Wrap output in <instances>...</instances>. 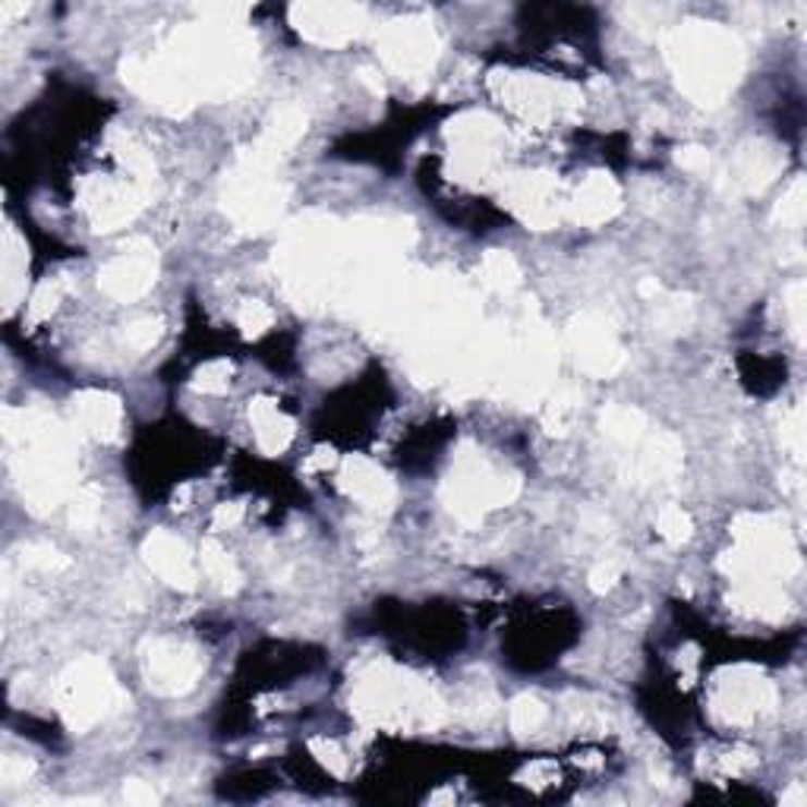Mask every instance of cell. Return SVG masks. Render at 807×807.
<instances>
[{
	"label": "cell",
	"instance_id": "cell-1",
	"mask_svg": "<svg viewBox=\"0 0 807 807\" xmlns=\"http://www.w3.org/2000/svg\"><path fill=\"white\" fill-rule=\"evenodd\" d=\"M665 58L678 89L697 105H722L742 76V45L717 23H685L665 35Z\"/></svg>",
	"mask_w": 807,
	"mask_h": 807
},
{
	"label": "cell",
	"instance_id": "cell-2",
	"mask_svg": "<svg viewBox=\"0 0 807 807\" xmlns=\"http://www.w3.org/2000/svg\"><path fill=\"white\" fill-rule=\"evenodd\" d=\"M271 164L274 161L262 158L256 149H246L240 155L237 171L224 180V189H221L224 211L243 231H269L281 218L284 186L271 180Z\"/></svg>",
	"mask_w": 807,
	"mask_h": 807
},
{
	"label": "cell",
	"instance_id": "cell-3",
	"mask_svg": "<svg viewBox=\"0 0 807 807\" xmlns=\"http://www.w3.org/2000/svg\"><path fill=\"white\" fill-rule=\"evenodd\" d=\"M58 704L66 729L86 732L95 722L108 719L114 710L126 704L123 690L114 682L111 669L101 659L86 657L73 662L58 685Z\"/></svg>",
	"mask_w": 807,
	"mask_h": 807
},
{
	"label": "cell",
	"instance_id": "cell-4",
	"mask_svg": "<svg viewBox=\"0 0 807 807\" xmlns=\"http://www.w3.org/2000/svg\"><path fill=\"white\" fill-rule=\"evenodd\" d=\"M514 496H517V479L499 474L479 451L470 449L454 457L449 479L442 486L445 505L464 524H477L482 511L505 505Z\"/></svg>",
	"mask_w": 807,
	"mask_h": 807
},
{
	"label": "cell",
	"instance_id": "cell-5",
	"mask_svg": "<svg viewBox=\"0 0 807 807\" xmlns=\"http://www.w3.org/2000/svg\"><path fill=\"white\" fill-rule=\"evenodd\" d=\"M203 669H206V659L199 657V650H193L189 644L171 640V637L151 640L143 653L146 685L161 697H180L196 688V682L203 678Z\"/></svg>",
	"mask_w": 807,
	"mask_h": 807
},
{
	"label": "cell",
	"instance_id": "cell-6",
	"mask_svg": "<svg viewBox=\"0 0 807 807\" xmlns=\"http://www.w3.org/2000/svg\"><path fill=\"white\" fill-rule=\"evenodd\" d=\"M568 347L577 366L587 372V376H597V379H609L622 369L625 363V351L615 338L612 326L594 316V313H584L571 322L568 329Z\"/></svg>",
	"mask_w": 807,
	"mask_h": 807
},
{
	"label": "cell",
	"instance_id": "cell-7",
	"mask_svg": "<svg viewBox=\"0 0 807 807\" xmlns=\"http://www.w3.org/2000/svg\"><path fill=\"white\" fill-rule=\"evenodd\" d=\"M155 274H158L155 246L146 240H133L98 271V288L118 303H133L155 284Z\"/></svg>",
	"mask_w": 807,
	"mask_h": 807
},
{
	"label": "cell",
	"instance_id": "cell-8",
	"mask_svg": "<svg viewBox=\"0 0 807 807\" xmlns=\"http://www.w3.org/2000/svg\"><path fill=\"white\" fill-rule=\"evenodd\" d=\"M379 51L398 73H423L439 58V35L426 20H398L382 29Z\"/></svg>",
	"mask_w": 807,
	"mask_h": 807
},
{
	"label": "cell",
	"instance_id": "cell-9",
	"mask_svg": "<svg viewBox=\"0 0 807 807\" xmlns=\"http://www.w3.org/2000/svg\"><path fill=\"white\" fill-rule=\"evenodd\" d=\"M291 20L303 38L316 45H347L366 29V10L354 3H297L291 7Z\"/></svg>",
	"mask_w": 807,
	"mask_h": 807
},
{
	"label": "cell",
	"instance_id": "cell-10",
	"mask_svg": "<svg viewBox=\"0 0 807 807\" xmlns=\"http://www.w3.org/2000/svg\"><path fill=\"white\" fill-rule=\"evenodd\" d=\"M773 707V685L754 669H732L719 678L713 710L725 722H750Z\"/></svg>",
	"mask_w": 807,
	"mask_h": 807
},
{
	"label": "cell",
	"instance_id": "cell-11",
	"mask_svg": "<svg viewBox=\"0 0 807 807\" xmlns=\"http://www.w3.org/2000/svg\"><path fill=\"white\" fill-rule=\"evenodd\" d=\"M143 206H146V186L143 183L95 180L86 186V209H89L95 231H114L120 224L133 221Z\"/></svg>",
	"mask_w": 807,
	"mask_h": 807
},
{
	"label": "cell",
	"instance_id": "cell-12",
	"mask_svg": "<svg viewBox=\"0 0 807 807\" xmlns=\"http://www.w3.org/2000/svg\"><path fill=\"white\" fill-rule=\"evenodd\" d=\"M143 559L164 584L178 587V590H193L196 587V559L189 552V546L171 530H151L146 542H143Z\"/></svg>",
	"mask_w": 807,
	"mask_h": 807
},
{
	"label": "cell",
	"instance_id": "cell-13",
	"mask_svg": "<svg viewBox=\"0 0 807 807\" xmlns=\"http://www.w3.org/2000/svg\"><path fill=\"white\" fill-rule=\"evenodd\" d=\"M785 164V155L773 143H745L725 168V183L735 193H760L770 186Z\"/></svg>",
	"mask_w": 807,
	"mask_h": 807
},
{
	"label": "cell",
	"instance_id": "cell-14",
	"mask_svg": "<svg viewBox=\"0 0 807 807\" xmlns=\"http://www.w3.org/2000/svg\"><path fill=\"white\" fill-rule=\"evenodd\" d=\"M73 426L98 442H114L123 429V407L108 391H80L73 398Z\"/></svg>",
	"mask_w": 807,
	"mask_h": 807
},
{
	"label": "cell",
	"instance_id": "cell-15",
	"mask_svg": "<svg viewBox=\"0 0 807 807\" xmlns=\"http://www.w3.org/2000/svg\"><path fill=\"white\" fill-rule=\"evenodd\" d=\"M341 489L357 499L363 509L372 511H389L398 499L394 492V482L389 479L386 470H379L372 461L366 457H347L341 464Z\"/></svg>",
	"mask_w": 807,
	"mask_h": 807
},
{
	"label": "cell",
	"instance_id": "cell-16",
	"mask_svg": "<svg viewBox=\"0 0 807 807\" xmlns=\"http://www.w3.org/2000/svg\"><path fill=\"white\" fill-rule=\"evenodd\" d=\"M619 209H622V189L602 171L584 180L580 189L574 193V203H571V211L580 224H602Z\"/></svg>",
	"mask_w": 807,
	"mask_h": 807
},
{
	"label": "cell",
	"instance_id": "cell-17",
	"mask_svg": "<svg viewBox=\"0 0 807 807\" xmlns=\"http://www.w3.org/2000/svg\"><path fill=\"white\" fill-rule=\"evenodd\" d=\"M306 123H309V118H306L303 108L284 105V108L271 111V118L266 120V130H262V136H259V143L253 149L259 151L262 158H269V161H278L284 151L294 149L299 139H303Z\"/></svg>",
	"mask_w": 807,
	"mask_h": 807
},
{
	"label": "cell",
	"instance_id": "cell-18",
	"mask_svg": "<svg viewBox=\"0 0 807 807\" xmlns=\"http://www.w3.org/2000/svg\"><path fill=\"white\" fill-rule=\"evenodd\" d=\"M682 470V445L672 436H657L653 442H647L644 454L637 457L634 474L640 482H665V479L678 477Z\"/></svg>",
	"mask_w": 807,
	"mask_h": 807
},
{
	"label": "cell",
	"instance_id": "cell-19",
	"mask_svg": "<svg viewBox=\"0 0 807 807\" xmlns=\"http://www.w3.org/2000/svg\"><path fill=\"white\" fill-rule=\"evenodd\" d=\"M249 419H253V429H256V442L266 454H278L291 445L294 439V423L284 417L271 401H256L249 407Z\"/></svg>",
	"mask_w": 807,
	"mask_h": 807
},
{
	"label": "cell",
	"instance_id": "cell-20",
	"mask_svg": "<svg viewBox=\"0 0 807 807\" xmlns=\"http://www.w3.org/2000/svg\"><path fill=\"white\" fill-rule=\"evenodd\" d=\"M599 426H602V436L612 439L615 445H637L647 432V419L637 407L628 404H612L599 414Z\"/></svg>",
	"mask_w": 807,
	"mask_h": 807
},
{
	"label": "cell",
	"instance_id": "cell-21",
	"mask_svg": "<svg viewBox=\"0 0 807 807\" xmlns=\"http://www.w3.org/2000/svg\"><path fill=\"white\" fill-rule=\"evenodd\" d=\"M26 262H29V256H26L23 240L7 228V234H3V303H7V313L16 306V299L23 294Z\"/></svg>",
	"mask_w": 807,
	"mask_h": 807
},
{
	"label": "cell",
	"instance_id": "cell-22",
	"mask_svg": "<svg viewBox=\"0 0 807 807\" xmlns=\"http://www.w3.org/2000/svg\"><path fill=\"white\" fill-rule=\"evenodd\" d=\"M203 571L209 574V580H215V587L221 590V594H234V590H240V571L237 565H234V559L215 542V539H209L206 546H203Z\"/></svg>",
	"mask_w": 807,
	"mask_h": 807
},
{
	"label": "cell",
	"instance_id": "cell-23",
	"mask_svg": "<svg viewBox=\"0 0 807 807\" xmlns=\"http://www.w3.org/2000/svg\"><path fill=\"white\" fill-rule=\"evenodd\" d=\"M479 274H482V284H489L496 291H511V288L521 284V266L514 262V256L505 253V249H489L482 256Z\"/></svg>",
	"mask_w": 807,
	"mask_h": 807
},
{
	"label": "cell",
	"instance_id": "cell-24",
	"mask_svg": "<svg viewBox=\"0 0 807 807\" xmlns=\"http://www.w3.org/2000/svg\"><path fill=\"white\" fill-rule=\"evenodd\" d=\"M653 322H657V331H662V334H678V331H685L694 322V303L688 297L659 299L657 309H653Z\"/></svg>",
	"mask_w": 807,
	"mask_h": 807
},
{
	"label": "cell",
	"instance_id": "cell-25",
	"mask_svg": "<svg viewBox=\"0 0 807 807\" xmlns=\"http://www.w3.org/2000/svg\"><path fill=\"white\" fill-rule=\"evenodd\" d=\"M542 722H546V704H542L539 697L524 694V697H517V700L511 704V729H514L517 735L537 732Z\"/></svg>",
	"mask_w": 807,
	"mask_h": 807
},
{
	"label": "cell",
	"instance_id": "cell-26",
	"mask_svg": "<svg viewBox=\"0 0 807 807\" xmlns=\"http://www.w3.org/2000/svg\"><path fill=\"white\" fill-rule=\"evenodd\" d=\"M659 537L672 546H682L690 537V517L678 505H662L657 517Z\"/></svg>",
	"mask_w": 807,
	"mask_h": 807
},
{
	"label": "cell",
	"instance_id": "cell-27",
	"mask_svg": "<svg viewBox=\"0 0 807 807\" xmlns=\"http://www.w3.org/2000/svg\"><path fill=\"white\" fill-rule=\"evenodd\" d=\"M161 319H151V316H143V319H133L126 329H123V341H126V347H133V351H151L158 341H161Z\"/></svg>",
	"mask_w": 807,
	"mask_h": 807
},
{
	"label": "cell",
	"instance_id": "cell-28",
	"mask_svg": "<svg viewBox=\"0 0 807 807\" xmlns=\"http://www.w3.org/2000/svg\"><path fill=\"white\" fill-rule=\"evenodd\" d=\"M20 562L26 565V568L35 571H63L66 568V559L60 555L54 546H41V542H29V546H23V552H20Z\"/></svg>",
	"mask_w": 807,
	"mask_h": 807
},
{
	"label": "cell",
	"instance_id": "cell-29",
	"mask_svg": "<svg viewBox=\"0 0 807 807\" xmlns=\"http://www.w3.org/2000/svg\"><path fill=\"white\" fill-rule=\"evenodd\" d=\"M237 322L246 338H259V334H266L271 329V309L259 299H246L243 309H240Z\"/></svg>",
	"mask_w": 807,
	"mask_h": 807
},
{
	"label": "cell",
	"instance_id": "cell-30",
	"mask_svg": "<svg viewBox=\"0 0 807 807\" xmlns=\"http://www.w3.org/2000/svg\"><path fill=\"white\" fill-rule=\"evenodd\" d=\"M60 297H63V284L60 281H45L29 299V322H41L58 309Z\"/></svg>",
	"mask_w": 807,
	"mask_h": 807
},
{
	"label": "cell",
	"instance_id": "cell-31",
	"mask_svg": "<svg viewBox=\"0 0 807 807\" xmlns=\"http://www.w3.org/2000/svg\"><path fill=\"white\" fill-rule=\"evenodd\" d=\"M777 218L782 221V228H802L805 221V183L802 180H795L785 199L779 203Z\"/></svg>",
	"mask_w": 807,
	"mask_h": 807
},
{
	"label": "cell",
	"instance_id": "cell-32",
	"mask_svg": "<svg viewBox=\"0 0 807 807\" xmlns=\"http://www.w3.org/2000/svg\"><path fill=\"white\" fill-rule=\"evenodd\" d=\"M199 391H209V394H221L231 386V363L224 359H215V363H206L199 372H196V382H193Z\"/></svg>",
	"mask_w": 807,
	"mask_h": 807
},
{
	"label": "cell",
	"instance_id": "cell-33",
	"mask_svg": "<svg viewBox=\"0 0 807 807\" xmlns=\"http://www.w3.org/2000/svg\"><path fill=\"white\" fill-rule=\"evenodd\" d=\"M785 313H788L792 334L802 341V334H805V284L802 281L788 284V291H785Z\"/></svg>",
	"mask_w": 807,
	"mask_h": 807
},
{
	"label": "cell",
	"instance_id": "cell-34",
	"mask_svg": "<svg viewBox=\"0 0 807 807\" xmlns=\"http://www.w3.org/2000/svg\"><path fill=\"white\" fill-rule=\"evenodd\" d=\"M95 517H98V499L91 492L76 496L73 505H70V527L80 530V534H86V530H91Z\"/></svg>",
	"mask_w": 807,
	"mask_h": 807
},
{
	"label": "cell",
	"instance_id": "cell-35",
	"mask_svg": "<svg viewBox=\"0 0 807 807\" xmlns=\"http://www.w3.org/2000/svg\"><path fill=\"white\" fill-rule=\"evenodd\" d=\"M782 436H785V445L795 451V457L802 461V451H805V414H802V407H795L788 414Z\"/></svg>",
	"mask_w": 807,
	"mask_h": 807
},
{
	"label": "cell",
	"instance_id": "cell-36",
	"mask_svg": "<svg viewBox=\"0 0 807 807\" xmlns=\"http://www.w3.org/2000/svg\"><path fill=\"white\" fill-rule=\"evenodd\" d=\"M675 161L685 168V171H690V174H707L710 171V151L707 149H697V146H688V149H678V155H675Z\"/></svg>",
	"mask_w": 807,
	"mask_h": 807
},
{
	"label": "cell",
	"instance_id": "cell-37",
	"mask_svg": "<svg viewBox=\"0 0 807 807\" xmlns=\"http://www.w3.org/2000/svg\"><path fill=\"white\" fill-rule=\"evenodd\" d=\"M619 577H622L619 565L615 562H606V565H597V568L590 571V587H594V594H609L619 584Z\"/></svg>",
	"mask_w": 807,
	"mask_h": 807
},
{
	"label": "cell",
	"instance_id": "cell-38",
	"mask_svg": "<svg viewBox=\"0 0 807 807\" xmlns=\"http://www.w3.org/2000/svg\"><path fill=\"white\" fill-rule=\"evenodd\" d=\"M32 773L29 760H20V757H3V767H0V777L7 785H20L26 782Z\"/></svg>",
	"mask_w": 807,
	"mask_h": 807
},
{
	"label": "cell",
	"instance_id": "cell-39",
	"mask_svg": "<svg viewBox=\"0 0 807 807\" xmlns=\"http://www.w3.org/2000/svg\"><path fill=\"white\" fill-rule=\"evenodd\" d=\"M123 798H126L130 805H155V802H158L155 788H151L149 782H139V779H130V782L123 785Z\"/></svg>",
	"mask_w": 807,
	"mask_h": 807
},
{
	"label": "cell",
	"instance_id": "cell-40",
	"mask_svg": "<svg viewBox=\"0 0 807 807\" xmlns=\"http://www.w3.org/2000/svg\"><path fill=\"white\" fill-rule=\"evenodd\" d=\"M240 514H243L240 505H231V509H224V505H221V509L215 511V524H228V527H231V524H237Z\"/></svg>",
	"mask_w": 807,
	"mask_h": 807
}]
</instances>
